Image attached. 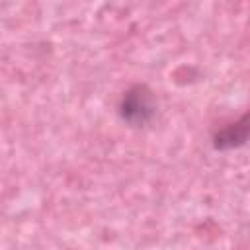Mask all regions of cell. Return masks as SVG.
I'll return each instance as SVG.
<instances>
[{"label": "cell", "mask_w": 250, "mask_h": 250, "mask_svg": "<svg viewBox=\"0 0 250 250\" xmlns=\"http://www.w3.org/2000/svg\"><path fill=\"white\" fill-rule=\"evenodd\" d=\"M156 113V102L148 86L135 84L127 92H123L119 100V115L125 123L141 127L148 123Z\"/></svg>", "instance_id": "6da1fadb"}, {"label": "cell", "mask_w": 250, "mask_h": 250, "mask_svg": "<svg viewBox=\"0 0 250 250\" xmlns=\"http://www.w3.org/2000/svg\"><path fill=\"white\" fill-rule=\"evenodd\" d=\"M248 139V115L244 113L238 121L219 129L213 137V146L217 150H230L244 145Z\"/></svg>", "instance_id": "7a4b0ae2"}]
</instances>
